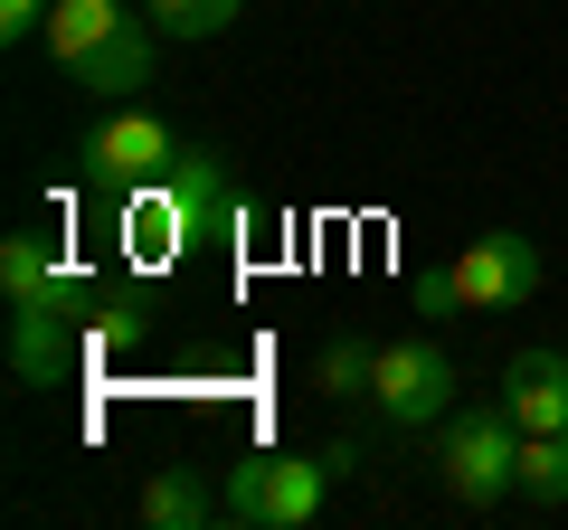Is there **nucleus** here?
<instances>
[{"label":"nucleus","instance_id":"f257e3e1","mask_svg":"<svg viewBox=\"0 0 568 530\" xmlns=\"http://www.w3.org/2000/svg\"><path fill=\"white\" fill-rule=\"evenodd\" d=\"M332 473H361V446H332V455H237L227 465V521L237 530H304L323 511Z\"/></svg>","mask_w":568,"mask_h":530},{"label":"nucleus","instance_id":"f03ea898","mask_svg":"<svg viewBox=\"0 0 568 530\" xmlns=\"http://www.w3.org/2000/svg\"><path fill=\"white\" fill-rule=\"evenodd\" d=\"M436 483H446L465 511H493L503 492H521V427H511L503 398L436 417Z\"/></svg>","mask_w":568,"mask_h":530},{"label":"nucleus","instance_id":"7ed1b4c3","mask_svg":"<svg viewBox=\"0 0 568 530\" xmlns=\"http://www.w3.org/2000/svg\"><path fill=\"white\" fill-rule=\"evenodd\" d=\"M369 408H379V427H436V417L455 408V360L426 332H407V342H379V369H369Z\"/></svg>","mask_w":568,"mask_h":530},{"label":"nucleus","instance_id":"20e7f679","mask_svg":"<svg viewBox=\"0 0 568 530\" xmlns=\"http://www.w3.org/2000/svg\"><path fill=\"white\" fill-rule=\"evenodd\" d=\"M171 162H181V133H171L152 104H114V114L85 133V171H95L114 200H123V190H152Z\"/></svg>","mask_w":568,"mask_h":530},{"label":"nucleus","instance_id":"39448f33","mask_svg":"<svg viewBox=\"0 0 568 530\" xmlns=\"http://www.w3.org/2000/svg\"><path fill=\"white\" fill-rule=\"evenodd\" d=\"M171 208H181V237L190 246H219L246 227V190H237V162H227L219 143H181V162L162 171Z\"/></svg>","mask_w":568,"mask_h":530},{"label":"nucleus","instance_id":"423d86ee","mask_svg":"<svg viewBox=\"0 0 568 530\" xmlns=\"http://www.w3.org/2000/svg\"><path fill=\"white\" fill-rule=\"evenodd\" d=\"M455 294H465V313H521L530 294H540V246H530L521 227H484V237H465V256H455Z\"/></svg>","mask_w":568,"mask_h":530},{"label":"nucleus","instance_id":"0eeeda50","mask_svg":"<svg viewBox=\"0 0 568 530\" xmlns=\"http://www.w3.org/2000/svg\"><path fill=\"white\" fill-rule=\"evenodd\" d=\"M67 369H77V313L67 304H10V379L67 388Z\"/></svg>","mask_w":568,"mask_h":530},{"label":"nucleus","instance_id":"6e6552de","mask_svg":"<svg viewBox=\"0 0 568 530\" xmlns=\"http://www.w3.org/2000/svg\"><path fill=\"white\" fill-rule=\"evenodd\" d=\"M152 58H162V29H152V20H123L114 39H104L85 67H67V77H77L95 104H142V85H152Z\"/></svg>","mask_w":568,"mask_h":530},{"label":"nucleus","instance_id":"1a4fd4ad","mask_svg":"<svg viewBox=\"0 0 568 530\" xmlns=\"http://www.w3.org/2000/svg\"><path fill=\"white\" fill-rule=\"evenodd\" d=\"M503 408L521 436L568 427V350H511L503 360Z\"/></svg>","mask_w":568,"mask_h":530},{"label":"nucleus","instance_id":"9d476101","mask_svg":"<svg viewBox=\"0 0 568 530\" xmlns=\"http://www.w3.org/2000/svg\"><path fill=\"white\" fill-rule=\"evenodd\" d=\"M133 511H142V530H209V521H227V492H209V465H162Z\"/></svg>","mask_w":568,"mask_h":530},{"label":"nucleus","instance_id":"9b49d317","mask_svg":"<svg viewBox=\"0 0 568 530\" xmlns=\"http://www.w3.org/2000/svg\"><path fill=\"white\" fill-rule=\"evenodd\" d=\"M133 20V0H48V29H39V48L58 67H85L95 58L104 39H114V29Z\"/></svg>","mask_w":568,"mask_h":530},{"label":"nucleus","instance_id":"f8f14e48","mask_svg":"<svg viewBox=\"0 0 568 530\" xmlns=\"http://www.w3.org/2000/svg\"><path fill=\"white\" fill-rule=\"evenodd\" d=\"M123 246H133V256L142 265H171V256H181V208H171V190L162 181H152V190H123Z\"/></svg>","mask_w":568,"mask_h":530},{"label":"nucleus","instance_id":"ddd939ff","mask_svg":"<svg viewBox=\"0 0 568 530\" xmlns=\"http://www.w3.org/2000/svg\"><path fill=\"white\" fill-rule=\"evenodd\" d=\"M67 275V256L58 246L39 237V227H20V237H0V294H10V304H39L48 285H58Z\"/></svg>","mask_w":568,"mask_h":530},{"label":"nucleus","instance_id":"4468645a","mask_svg":"<svg viewBox=\"0 0 568 530\" xmlns=\"http://www.w3.org/2000/svg\"><path fill=\"white\" fill-rule=\"evenodd\" d=\"M369 369H379V342H361V332H332L323 360H313V388H332V398H369Z\"/></svg>","mask_w":568,"mask_h":530},{"label":"nucleus","instance_id":"2eb2a0df","mask_svg":"<svg viewBox=\"0 0 568 530\" xmlns=\"http://www.w3.org/2000/svg\"><path fill=\"white\" fill-rule=\"evenodd\" d=\"M521 502H568V427L549 436H521Z\"/></svg>","mask_w":568,"mask_h":530},{"label":"nucleus","instance_id":"dca6fc26","mask_svg":"<svg viewBox=\"0 0 568 530\" xmlns=\"http://www.w3.org/2000/svg\"><path fill=\"white\" fill-rule=\"evenodd\" d=\"M246 0H142V20L162 29V39H219V29H237Z\"/></svg>","mask_w":568,"mask_h":530},{"label":"nucleus","instance_id":"f3484780","mask_svg":"<svg viewBox=\"0 0 568 530\" xmlns=\"http://www.w3.org/2000/svg\"><path fill=\"white\" fill-rule=\"evenodd\" d=\"M85 332H95V350H123V342H142V332H152V304H142V294H95Z\"/></svg>","mask_w":568,"mask_h":530},{"label":"nucleus","instance_id":"a211bd4d","mask_svg":"<svg viewBox=\"0 0 568 530\" xmlns=\"http://www.w3.org/2000/svg\"><path fill=\"white\" fill-rule=\"evenodd\" d=\"M407 304H417L426 323H455V313H465V294H455V265H426L417 285H407Z\"/></svg>","mask_w":568,"mask_h":530},{"label":"nucleus","instance_id":"6ab92c4d","mask_svg":"<svg viewBox=\"0 0 568 530\" xmlns=\"http://www.w3.org/2000/svg\"><path fill=\"white\" fill-rule=\"evenodd\" d=\"M39 29H48V0H0V39L10 48H29Z\"/></svg>","mask_w":568,"mask_h":530}]
</instances>
